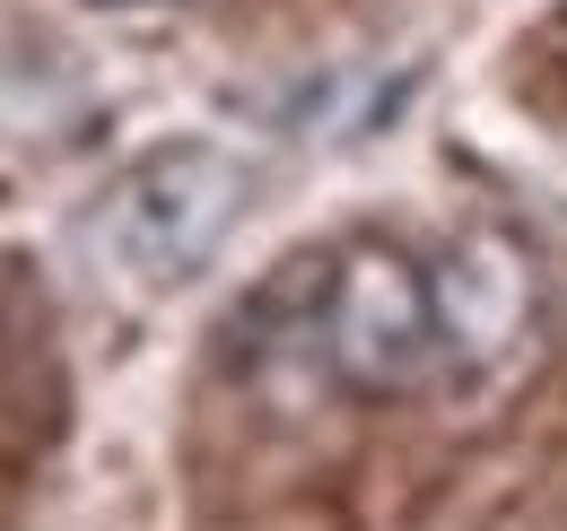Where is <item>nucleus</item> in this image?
Masks as SVG:
<instances>
[{
    "label": "nucleus",
    "instance_id": "obj_1",
    "mask_svg": "<svg viewBox=\"0 0 567 531\" xmlns=\"http://www.w3.org/2000/svg\"><path fill=\"white\" fill-rule=\"evenodd\" d=\"M236 218H245V166L218 139H166L105 184L96 244L132 288H184L210 270Z\"/></svg>",
    "mask_w": 567,
    "mask_h": 531
},
{
    "label": "nucleus",
    "instance_id": "obj_2",
    "mask_svg": "<svg viewBox=\"0 0 567 531\" xmlns=\"http://www.w3.org/2000/svg\"><path fill=\"white\" fill-rule=\"evenodd\" d=\"M323 366L358 400H402L420 393L445 357V314H436V270L402 253L393 236H358L332 253L323 288Z\"/></svg>",
    "mask_w": 567,
    "mask_h": 531
},
{
    "label": "nucleus",
    "instance_id": "obj_3",
    "mask_svg": "<svg viewBox=\"0 0 567 531\" xmlns=\"http://www.w3.org/2000/svg\"><path fill=\"white\" fill-rule=\"evenodd\" d=\"M533 296H542V279H533V253L515 244V236H463L445 262H436V314H445V357L463 366V357H497L506 340L533 332Z\"/></svg>",
    "mask_w": 567,
    "mask_h": 531
},
{
    "label": "nucleus",
    "instance_id": "obj_4",
    "mask_svg": "<svg viewBox=\"0 0 567 531\" xmlns=\"http://www.w3.org/2000/svg\"><path fill=\"white\" fill-rule=\"evenodd\" d=\"M87 9H166V0H87Z\"/></svg>",
    "mask_w": 567,
    "mask_h": 531
}]
</instances>
